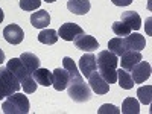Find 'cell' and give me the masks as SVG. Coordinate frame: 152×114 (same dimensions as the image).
<instances>
[{
	"instance_id": "obj_1",
	"label": "cell",
	"mask_w": 152,
	"mask_h": 114,
	"mask_svg": "<svg viewBox=\"0 0 152 114\" xmlns=\"http://www.w3.org/2000/svg\"><path fill=\"white\" fill-rule=\"evenodd\" d=\"M96 62H97L99 75L108 84H116L117 82V64H119L117 56L111 53L110 50H102V52L97 53Z\"/></svg>"
},
{
	"instance_id": "obj_2",
	"label": "cell",
	"mask_w": 152,
	"mask_h": 114,
	"mask_svg": "<svg viewBox=\"0 0 152 114\" xmlns=\"http://www.w3.org/2000/svg\"><path fill=\"white\" fill-rule=\"evenodd\" d=\"M6 67L17 76V79L20 81V85H21V88L24 90V93H26V94L35 93V90H37V82H35V79H34L32 73H31L26 67H24V64L21 62L20 58H11V59L8 61V66H6Z\"/></svg>"
},
{
	"instance_id": "obj_3",
	"label": "cell",
	"mask_w": 152,
	"mask_h": 114,
	"mask_svg": "<svg viewBox=\"0 0 152 114\" xmlns=\"http://www.w3.org/2000/svg\"><path fill=\"white\" fill-rule=\"evenodd\" d=\"M67 91H69V96L72 97L73 102H78V104L88 102L91 99V88L88 84H85L82 76L70 79V82L67 85Z\"/></svg>"
},
{
	"instance_id": "obj_4",
	"label": "cell",
	"mask_w": 152,
	"mask_h": 114,
	"mask_svg": "<svg viewBox=\"0 0 152 114\" xmlns=\"http://www.w3.org/2000/svg\"><path fill=\"white\" fill-rule=\"evenodd\" d=\"M5 114H28L29 113V100L21 93H12L2 104Z\"/></svg>"
},
{
	"instance_id": "obj_5",
	"label": "cell",
	"mask_w": 152,
	"mask_h": 114,
	"mask_svg": "<svg viewBox=\"0 0 152 114\" xmlns=\"http://www.w3.org/2000/svg\"><path fill=\"white\" fill-rule=\"evenodd\" d=\"M88 85L96 94H107L110 91V84L99 75L97 70L88 76Z\"/></svg>"
},
{
	"instance_id": "obj_6",
	"label": "cell",
	"mask_w": 152,
	"mask_h": 114,
	"mask_svg": "<svg viewBox=\"0 0 152 114\" xmlns=\"http://www.w3.org/2000/svg\"><path fill=\"white\" fill-rule=\"evenodd\" d=\"M131 72H132L131 78L134 79V84H143L151 76V64L148 61H140L138 64L132 67Z\"/></svg>"
},
{
	"instance_id": "obj_7",
	"label": "cell",
	"mask_w": 152,
	"mask_h": 114,
	"mask_svg": "<svg viewBox=\"0 0 152 114\" xmlns=\"http://www.w3.org/2000/svg\"><path fill=\"white\" fill-rule=\"evenodd\" d=\"M76 49L79 50H84V52H93V50H97L99 49V43L94 37L91 35H85V34H81L78 35L73 40Z\"/></svg>"
},
{
	"instance_id": "obj_8",
	"label": "cell",
	"mask_w": 152,
	"mask_h": 114,
	"mask_svg": "<svg viewBox=\"0 0 152 114\" xmlns=\"http://www.w3.org/2000/svg\"><path fill=\"white\" fill-rule=\"evenodd\" d=\"M81 34H84V31L76 23H64L59 26V31H58V37H61L64 41H73Z\"/></svg>"
},
{
	"instance_id": "obj_9",
	"label": "cell",
	"mask_w": 152,
	"mask_h": 114,
	"mask_svg": "<svg viewBox=\"0 0 152 114\" xmlns=\"http://www.w3.org/2000/svg\"><path fill=\"white\" fill-rule=\"evenodd\" d=\"M3 37L9 44H20L24 38V32L18 24L11 23L3 29Z\"/></svg>"
},
{
	"instance_id": "obj_10",
	"label": "cell",
	"mask_w": 152,
	"mask_h": 114,
	"mask_svg": "<svg viewBox=\"0 0 152 114\" xmlns=\"http://www.w3.org/2000/svg\"><path fill=\"white\" fill-rule=\"evenodd\" d=\"M69 82H70V76H69V73L66 72V69L58 67V69H55V70L52 72V85H53V88H55L56 91L66 90L67 85H69Z\"/></svg>"
},
{
	"instance_id": "obj_11",
	"label": "cell",
	"mask_w": 152,
	"mask_h": 114,
	"mask_svg": "<svg viewBox=\"0 0 152 114\" xmlns=\"http://www.w3.org/2000/svg\"><path fill=\"white\" fill-rule=\"evenodd\" d=\"M123 44L126 50H135V52H140L146 47V40L145 37L140 34H129L123 38Z\"/></svg>"
},
{
	"instance_id": "obj_12",
	"label": "cell",
	"mask_w": 152,
	"mask_h": 114,
	"mask_svg": "<svg viewBox=\"0 0 152 114\" xmlns=\"http://www.w3.org/2000/svg\"><path fill=\"white\" fill-rule=\"evenodd\" d=\"M143 58H142V53L140 52H135V50H125V52L120 55V64H122V69H125L126 72L132 70V67L135 64H138Z\"/></svg>"
},
{
	"instance_id": "obj_13",
	"label": "cell",
	"mask_w": 152,
	"mask_h": 114,
	"mask_svg": "<svg viewBox=\"0 0 152 114\" xmlns=\"http://www.w3.org/2000/svg\"><path fill=\"white\" fill-rule=\"evenodd\" d=\"M79 69H81V75L85 76V78H88L93 72L97 70V62H96V56L88 52L87 55L81 56L79 59Z\"/></svg>"
},
{
	"instance_id": "obj_14",
	"label": "cell",
	"mask_w": 152,
	"mask_h": 114,
	"mask_svg": "<svg viewBox=\"0 0 152 114\" xmlns=\"http://www.w3.org/2000/svg\"><path fill=\"white\" fill-rule=\"evenodd\" d=\"M31 23H32V26L37 28V29L47 28L49 24H50V15H49V12L44 11V9H40V11L34 12V14L31 15Z\"/></svg>"
},
{
	"instance_id": "obj_15",
	"label": "cell",
	"mask_w": 152,
	"mask_h": 114,
	"mask_svg": "<svg viewBox=\"0 0 152 114\" xmlns=\"http://www.w3.org/2000/svg\"><path fill=\"white\" fill-rule=\"evenodd\" d=\"M67 9L76 15H84L90 11V0H69Z\"/></svg>"
},
{
	"instance_id": "obj_16",
	"label": "cell",
	"mask_w": 152,
	"mask_h": 114,
	"mask_svg": "<svg viewBox=\"0 0 152 114\" xmlns=\"http://www.w3.org/2000/svg\"><path fill=\"white\" fill-rule=\"evenodd\" d=\"M0 76L5 79V82L9 85V88L14 93H17L20 88H21V85H20V81L17 79V76L12 73L8 67H0Z\"/></svg>"
},
{
	"instance_id": "obj_17",
	"label": "cell",
	"mask_w": 152,
	"mask_h": 114,
	"mask_svg": "<svg viewBox=\"0 0 152 114\" xmlns=\"http://www.w3.org/2000/svg\"><path fill=\"white\" fill-rule=\"evenodd\" d=\"M120 21H123L125 24H128V26L131 28V31H132V29H134V31H138V29L142 28V18H140V15H138L137 12H134V11L123 12Z\"/></svg>"
},
{
	"instance_id": "obj_18",
	"label": "cell",
	"mask_w": 152,
	"mask_h": 114,
	"mask_svg": "<svg viewBox=\"0 0 152 114\" xmlns=\"http://www.w3.org/2000/svg\"><path fill=\"white\" fill-rule=\"evenodd\" d=\"M20 59L24 64V67H26L31 73H34L38 67H40V58H38L35 53H32V52H23L20 55Z\"/></svg>"
},
{
	"instance_id": "obj_19",
	"label": "cell",
	"mask_w": 152,
	"mask_h": 114,
	"mask_svg": "<svg viewBox=\"0 0 152 114\" xmlns=\"http://www.w3.org/2000/svg\"><path fill=\"white\" fill-rule=\"evenodd\" d=\"M34 79L38 85H43V87H49L52 85V72H49L47 69H40L38 67L34 73Z\"/></svg>"
},
{
	"instance_id": "obj_20",
	"label": "cell",
	"mask_w": 152,
	"mask_h": 114,
	"mask_svg": "<svg viewBox=\"0 0 152 114\" xmlns=\"http://www.w3.org/2000/svg\"><path fill=\"white\" fill-rule=\"evenodd\" d=\"M117 82L123 90H131L134 87V79L131 78V73H128L125 69L117 70Z\"/></svg>"
},
{
	"instance_id": "obj_21",
	"label": "cell",
	"mask_w": 152,
	"mask_h": 114,
	"mask_svg": "<svg viewBox=\"0 0 152 114\" xmlns=\"http://www.w3.org/2000/svg\"><path fill=\"white\" fill-rule=\"evenodd\" d=\"M123 114H138L140 113V104L135 97H126L122 104Z\"/></svg>"
},
{
	"instance_id": "obj_22",
	"label": "cell",
	"mask_w": 152,
	"mask_h": 114,
	"mask_svg": "<svg viewBox=\"0 0 152 114\" xmlns=\"http://www.w3.org/2000/svg\"><path fill=\"white\" fill-rule=\"evenodd\" d=\"M58 38H59L58 32L53 31V29H44V31H41L40 34H38V41L43 43V44H47V46L55 44L58 41Z\"/></svg>"
},
{
	"instance_id": "obj_23",
	"label": "cell",
	"mask_w": 152,
	"mask_h": 114,
	"mask_svg": "<svg viewBox=\"0 0 152 114\" xmlns=\"http://www.w3.org/2000/svg\"><path fill=\"white\" fill-rule=\"evenodd\" d=\"M108 49H110V52L114 53L116 56H120L123 52H125V44H123V38L122 37H116V38H113V40L108 41Z\"/></svg>"
},
{
	"instance_id": "obj_24",
	"label": "cell",
	"mask_w": 152,
	"mask_h": 114,
	"mask_svg": "<svg viewBox=\"0 0 152 114\" xmlns=\"http://www.w3.org/2000/svg\"><path fill=\"white\" fill-rule=\"evenodd\" d=\"M62 69H66V72L69 73L70 76V79H75V78H79V76H82L78 70V67H76L75 64V61L69 56H66L64 59H62Z\"/></svg>"
},
{
	"instance_id": "obj_25",
	"label": "cell",
	"mask_w": 152,
	"mask_h": 114,
	"mask_svg": "<svg viewBox=\"0 0 152 114\" xmlns=\"http://www.w3.org/2000/svg\"><path fill=\"white\" fill-rule=\"evenodd\" d=\"M137 97H138V100H140L143 105H149L151 104V99H152V87L151 85L140 87L137 90Z\"/></svg>"
},
{
	"instance_id": "obj_26",
	"label": "cell",
	"mask_w": 152,
	"mask_h": 114,
	"mask_svg": "<svg viewBox=\"0 0 152 114\" xmlns=\"http://www.w3.org/2000/svg\"><path fill=\"white\" fill-rule=\"evenodd\" d=\"M113 32L119 37H126L131 34V28L128 24H125L123 21H114L113 23Z\"/></svg>"
},
{
	"instance_id": "obj_27",
	"label": "cell",
	"mask_w": 152,
	"mask_h": 114,
	"mask_svg": "<svg viewBox=\"0 0 152 114\" xmlns=\"http://www.w3.org/2000/svg\"><path fill=\"white\" fill-rule=\"evenodd\" d=\"M41 6V0H20V8L23 11H37Z\"/></svg>"
},
{
	"instance_id": "obj_28",
	"label": "cell",
	"mask_w": 152,
	"mask_h": 114,
	"mask_svg": "<svg viewBox=\"0 0 152 114\" xmlns=\"http://www.w3.org/2000/svg\"><path fill=\"white\" fill-rule=\"evenodd\" d=\"M12 93H14V91L11 90V88H9V85L5 82V79L2 78V76H0V100H2L3 97H8V96H11Z\"/></svg>"
},
{
	"instance_id": "obj_29",
	"label": "cell",
	"mask_w": 152,
	"mask_h": 114,
	"mask_svg": "<svg viewBox=\"0 0 152 114\" xmlns=\"http://www.w3.org/2000/svg\"><path fill=\"white\" fill-rule=\"evenodd\" d=\"M105 113H114V114H119L120 110L114 105H110V104H105L99 108V114H105Z\"/></svg>"
},
{
	"instance_id": "obj_30",
	"label": "cell",
	"mask_w": 152,
	"mask_h": 114,
	"mask_svg": "<svg viewBox=\"0 0 152 114\" xmlns=\"http://www.w3.org/2000/svg\"><path fill=\"white\" fill-rule=\"evenodd\" d=\"M116 6H128L132 3V0H111Z\"/></svg>"
},
{
	"instance_id": "obj_31",
	"label": "cell",
	"mask_w": 152,
	"mask_h": 114,
	"mask_svg": "<svg viewBox=\"0 0 152 114\" xmlns=\"http://www.w3.org/2000/svg\"><path fill=\"white\" fill-rule=\"evenodd\" d=\"M3 61H5V53H3V50L0 49V66L3 64Z\"/></svg>"
},
{
	"instance_id": "obj_32",
	"label": "cell",
	"mask_w": 152,
	"mask_h": 114,
	"mask_svg": "<svg viewBox=\"0 0 152 114\" xmlns=\"http://www.w3.org/2000/svg\"><path fill=\"white\" fill-rule=\"evenodd\" d=\"M3 18H5V14H3V11H2V8H0V23L3 21Z\"/></svg>"
},
{
	"instance_id": "obj_33",
	"label": "cell",
	"mask_w": 152,
	"mask_h": 114,
	"mask_svg": "<svg viewBox=\"0 0 152 114\" xmlns=\"http://www.w3.org/2000/svg\"><path fill=\"white\" fill-rule=\"evenodd\" d=\"M44 2H47V3H53V2H56V0H44Z\"/></svg>"
}]
</instances>
